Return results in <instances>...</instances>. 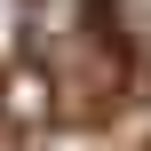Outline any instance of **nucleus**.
<instances>
[{"label":"nucleus","mask_w":151,"mask_h":151,"mask_svg":"<svg viewBox=\"0 0 151 151\" xmlns=\"http://www.w3.org/2000/svg\"><path fill=\"white\" fill-rule=\"evenodd\" d=\"M24 32H32V0H0V64L24 48Z\"/></svg>","instance_id":"obj_2"},{"label":"nucleus","mask_w":151,"mask_h":151,"mask_svg":"<svg viewBox=\"0 0 151 151\" xmlns=\"http://www.w3.org/2000/svg\"><path fill=\"white\" fill-rule=\"evenodd\" d=\"M104 24L127 56H151V0H104Z\"/></svg>","instance_id":"obj_1"}]
</instances>
